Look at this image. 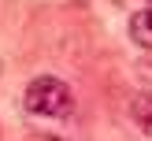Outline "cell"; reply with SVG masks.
Segmentation results:
<instances>
[{"label": "cell", "mask_w": 152, "mask_h": 141, "mask_svg": "<svg viewBox=\"0 0 152 141\" xmlns=\"http://www.w3.org/2000/svg\"><path fill=\"white\" fill-rule=\"evenodd\" d=\"M148 4H152V0H148Z\"/></svg>", "instance_id": "5b68a950"}, {"label": "cell", "mask_w": 152, "mask_h": 141, "mask_svg": "<svg viewBox=\"0 0 152 141\" xmlns=\"http://www.w3.org/2000/svg\"><path fill=\"white\" fill-rule=\"evenodd\" d=\"M115 4H123V0H115Z\"/></svg>", "instance_id": "277c9868"}, {"label": "cell", "mask_w": 152, "mask_h": 141, "mask_svg": "<svg viewBox=\"0 0 152 141\" xmlns=\"http://www.w3.org/2000/svg\"><path fill=\"white\" fill-rule=\"evenodd\" d=\"M130 115H134V123H137V130L145 134V137H152V89H148V93H137V96H134Z\"/></svg>", "instance_id": "3957f363"}, {"label": "cell", "mask_w": 152, "mask_h": 141, "mask_svg": "<svg viewBox=\"0 0 152 141\" xmlns=\"http://www.w3.org/2000/svg\"><path fill=\"white\" fill-rule=\"evenodd\" d=\"M130 37L141 45V48L152 52V4H145L141 11L130 15Z\"/></svg>", "instance_id": "7a4b0ae2"}, {"label": "cell", "mask_w": 152, "mask_h": 141, "mask_svg": "<svg viewBox=\"0 0 152 141\" xmlns=\"http://www.w3.org/2000/svg\"><path fill=\"white\" fill-rule=\"evenodd\" d=\"M26 108L34 111V115H45V119H63L74 111V93L67 82L52 78V74H41V78H34L26 85Z\"/></svg>", "instance_id": "6da1fadb"}]
</instances>
